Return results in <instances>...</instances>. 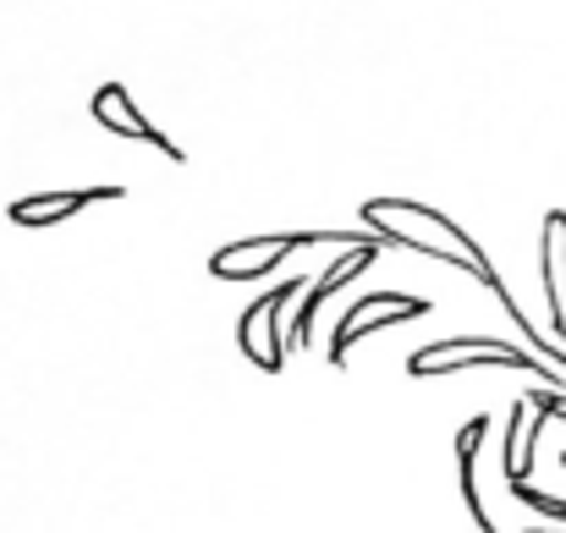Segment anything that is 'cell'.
<instances>
[{"label":"cell","mask_w":566,"mask_h":533,"mask_svg":"<svg viewBox=\"0 0 566 533\" xmlns=\"http://www.w3.org/2000/svg\"><path fill=\"white\" fill-rule=\"evenodd\" d=\"M358 220L375 231L379 242H390V248H401V253H423V259H440V264H451V270H468V275H473L479 286H490V292L501 286L490 253H484L451 215H440V209H429V203H412V198H369Z\"/></svg>","instance_id":"cell-1"},{"label":"cell","mask_w":566,"mask_h":533,"mask_svg":"<svg viewBox=\"0 0 566 533\" xmlns=\"http://www.w3.org/2000/svg\"><path fill=\"white\" fill-rule=\"evenodd\" d=\"M319 242L364 248V242H375V231H369V226H353V231L319 226V231H264V237H242V242H226V248L209 253V275H214V281H259V275L281 270L297 248H319ZM385 248H390V242H385Z\"/></svg>","instance_id":"cell-2"},{"label":"cell","mask_w":566,"mask_h":533,"mask_svg":"<svg viewBox=\"0 0 566 533\" xmlns=\"http://www.w3.org/2000/svg\"><path fill=\"white\" fill-rule=\"evenodd\" d=\"M457 368H523V374H539V385L562 390L556 363H545L534 347H512V342H495V336H446V342L407 353V379H440V374H457Z\"/></svg>","instance_id":"cell-3"},{"label":"cell","mask_w":566,"mask_h":533,"mask_svg":"<svg viewBox=\"0 0 566 533\" xmlns=\"http://www.w3.org/2000/svg\"><path fill=\"white\" fill-rule=\"evenodd\" d=\"M308 292V281L303 275H286V281H275L264 297H253L248 309H242V320H237V347L242 357L253 363V368H264V374H281L286 368V353H292V303Z\"/></svg>","instance_id":"cell-4"},{"label":"cell","mask_w":566,"mask_h":533,"mask_svg":"<svg viewBox=\"0 0 566 533\" xmlns=\"http://www.w3.org/2000/svg\"><path fill=\"white\" fill-rule=\"evenodd\" d=\"M423 314H434V303H429V297H412V292H369V297H358V303L336 320V336H331V368H347V353H353L358 342H369V336L390 331V325L423 320Z\"/></svg>","instance_id":"cell-5"},{"label":"cell","mask_w":566,"mask_h":533,"mask_svg":"<svg viewBox=\"0 0 566 533\" xmlns=\"http://www.w3.org/2000/svg\"><path fill=\"white\" fill-rule=\"evenodd\" d=\"M88 111H94V122H99V133H111V138H127V144H149V149H160L171 166H182L188 160V149L177 144V138H166L144 111H138V100L122 88V83H99L94 88V100H88Z\"/></svg>","instance_id":"cell-6"},{"label":"cell","mask_w":566,"mask_h":533,"mask_svg":"<svg viewBox=\"0 0 566 533\" xmlns=\"http://www.w3.org/2000/svg\"><path fill=\"white\" fill-rule=\"evenodd\" d=\"M122 198H127L122 181H88V187H61V192H28V198L6 203V220L39 231V226H61V220H72V215H83V209H94V203H122Z\"/></svg>","instance_id":"cell-7"},{"label":"cell","mask_w":566,"mask_h":533,"mask_svg":"<svg viewBox=\"0 0 566 533\" xmlns=\"http://www.w3.org/2000/svg\"><path fill=\"white\" fill-rule=\"evenodd\" d=\"M539 281H545L556 342H566V209H551L539 226Z\"/></svg>","instance_id":"cell-8"},{"label":"cell","mask_w":566,"mask_h":533,"mask_svg":"<svg viewBox=\"0 0 566 533\" xmlns=\"http://www.w3.org/2000/svg\"><path fill=\"white\" fill-rule=\"evenodd\" d=\"M545 424H551V418H539V412L528 407V396L512 401V412H506V451H501L506 484H528L534 457H539V429H545Z\"/></svg>","instance_id":"cell-9"},{"label":"cell","mask_w":566,"mask_h":533,"mask_svg":"<svg viewBox=\"0 0 566 533\" xmlns=\"http://www.w3.org/2000/svg\"><path fill=\"white\" fill-rule=\"evenodd\" d=\"M484 435H490V418H468L462 429H457V479H462V501H468V512H473V523L479 533H495V518L484 512V501H479V484H473V462H479V446H484Z\"/></svg>","instance_id":"cell-10"},{"label":"cell","mask_w":566,"mask_h":533,"mask_svg":"<svg viewBox=\"0 0 566 533\" xmlns=\"http://www.w3.org/2000/svg\"><path fill=\"white\" fill-rule=\"evenodd\" d=\"M495 297H501V309H506V314H512V325H517V331H523V336H528V347H534V353L545 357V363H556V368H562V374H566V347H562V342H545V336H539V331H534V320H528V314H523V309H517V297H512V286H506V281H501V286H495Z\"/></svg>","instance_id":"cell-11"},{"label":"cell","mask_w":566,"mask_h":533,"mask_svg":"<svg viewBox=\"0 0 566 533\" xmlns=\"http://www.w3.org/2000/svg\"><path fill=\"white\" fill-rule=\"evenodd\" d=\"M506 490H512V501H523L528 512H539V518H551V523H566L562 495H545V490H534V484H506Z\"/></svg>","instance_id":"cell-12"},{"label":"cell","mask_w":566,"mask_h":533,"mask_svg":"<svg viewBox=\"0 0 566 533\" xmlns=\"http://www.w3.org/2000/svg\"><path fill=\"white\" fill-rule=\"evenodd\" d=\"M528 407H534L539 418H562L566 424V390H556V385H534V390H528Z\"/></svg>","instance_id":"cell-13"},{"label":"cell","mask_w":566,"mask_h":533,"mask_svg":"<svg viewBox=\"0 0 566 533\" xmlns=\"http://www.w3.org/2000/svg\"><path fill=\"white\" fill-rule=\"evenodd\" d=\"M523 533H562V529H523Z\"/></svg>","instance_id":"cell-14"}]
</instances>
